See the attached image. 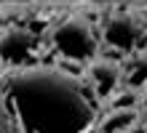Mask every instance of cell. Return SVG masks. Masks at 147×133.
Returning <instances> with one entry per match:
<instances>
[{"label":"cell","mask_w":147,"mask_h":133,"mask_svg":"<svg viewBox=\"0 0 147 133\" xmlns=\"http://www.w3.org/2000/svg\"><path fill=\"white\" fill-rule=\"evenodd\" d=\"M0 104L19 133H88L96 125V101L88 88L54 67L3 72Z\"/></svg>","instance_id":"1"},{"label":"cell","mask_w":147,"mask_h":133,"mask_svg":"<svg viewBox=\"0 0 147 133\" xmlns=\"http://www.w3.org/2000/svg\"><path fill=\"white\" fill-rule=\"evenodd\" d=\"M99 35L94 24L83 16H67L56 21L48 32V45L62 61L70 64H88L99 56Z\"/></svg>","instance_id":"2"},{"label":"cell","mask_w":147,"mask_h":133,"mask_svg":"<svg viewBox=\"0 0 147 133\" xmlns=\"http://www.w3.org/2000/svg\"><path fill=\"white\" fill-rule=\"evenodd\" d=\"M102 43L107 48H112L115 53H123V56H131L136 51H144L147 43V19L139 13L131 11H118L110 13L105 21H102V32H99Z\"/></svg>","instance_id":"3"},{"label":"cell","mask_w":147,"mask_h":133,"mask_svg":"<svg viewBox=\"0 0 147 133\" xmlns=\"http://www.w3.org/2000/svg\"><path fill=\"white\" fill-rule=\"evenodd\" d=\"M40 56V37L24 27H8L0 32V64L5 69L35 67Z\"/></svg>","instance_id":"4"},{"label":"cell","mask_w":147,"mask_h":133,"mask_svg":"<svg viewBox=\"0 0 147 133\" xmlns=\"http://www.w3.org/2000/svg\"><path fill=\"white\" fill-rule=\"evenodd\" d=\"M86 75H88V88L102 101H110L112 96L126 85V80H123V61L110 59V56H96L94 61H88Z\"/></svg>","instance_id":"5"},{"label":"cell","mask_w":147,"mask_h":133,"mask_svg":"<svg viewBox=\"0 0 147 133\" xmlns=\"http://www.w3.org/2000/svg\"><path fill=\"white\" fill-rule=\"evenodd\" d=\"M139 122V109H110L99 120V133H131Z\"/></svg>","instance_id":"6"},{"label":"cell","mask_w":147,"mask_h":133,"mask_svg":"<svg viewBox=\"0 0 147 133\" xmlns=\"http://www.w3.org/2000/svg\"><path fill=\"white\" fill-rule=\"evenodd\" d=\"M123 80L128 88L144 91L147 88V51H136L123 61Z\"/></svg>","instance_id":"7"},{"label":"cell","mask_w":147,"mask_h":133,"mask_svg":"<svg viewBox=\"0 0 147 133\" xmlns=\"http://www.w3.org/2000/svg\"><path fill=\"white\" fill-rule=\"evenodd\" d=\"M0 133H19L13 125V120L8 117V112H5V106L0 104Z\"/></svg>","instance_id":"8"},{"label":"cell","mask_w":147,"mask_h":133,"mask_svg":"<svg viewBox=\"0 0 147 133\" xmlns=\"http://www.w3.org/2000/svg\"><path fill=\"white\" fill-rule=\"evenodd\" d=\"M142 106H144V109H147V88H144V91H142Z\"/></svg>","instance_id":"9"},{"label":"cell","mask_w":147,"mask_h":133,"mask_svg":"<svg viewBox=\"0 0 147 133\" xmlns=\"http://www.w3.org/2000/svg\"><path fill=\"white\" fill-rule=\"evenodd\" d=\"M3 72H5V67H3V64H0V75H3Z\"/></svg>","instance_id":"10"}]
</instances>
